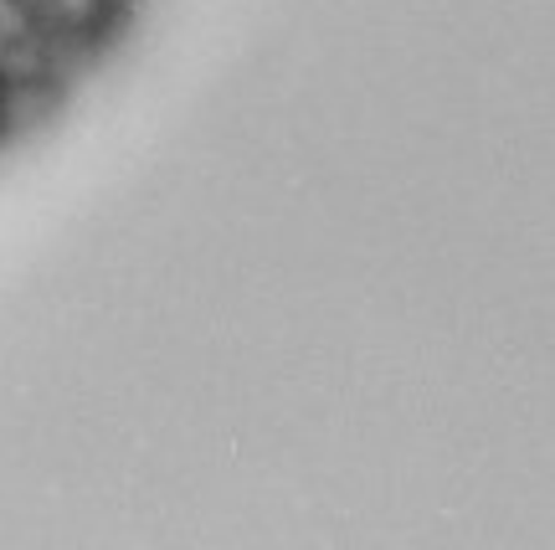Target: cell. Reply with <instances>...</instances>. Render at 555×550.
<instances>
[{"label": "cell", "mask_w": 555, "mask_h": 550, "mask_svg": "<svg viewBox=\"0 0 555 550\" xmlns=\"http://www.w3.org/2000/svg\"><path fill=\"white\" fill-rule=\"evenodd\" d=\"M26 5H31V21L57 41L62 52H67L73 41L103 37L124 11V0H26Z\"/></svg>", "instance_id": "1"}, {"label": "cell", "mask_w": 555, "mask_h": 550, "mask_svg": "<svg viewBox=\"0 0 555 550\" xmlns=\"http://www.w3.org/2000/svg\"><path fill=\"white\" fill-rule=\"evenodd\" d=\"M47 37L37 21H31V5L26 0H0V57H11V52H21L26 41Z\"/></svg>", "instance_id": "2"}, {"label": "cell", "mask_w": 555, "mask_h": 550, "mask_svg": "<svg viewBox=\"0 0 555 550\" xmlns=\"http://www.w3.org/2000/svg\"><path fill=\"white\" fill-rule=\"evenodd\" d=\"M11 114H16V103H11V88H5V73H0V129L11 124Z\"/></svg>", "instance_id": "3"}]
</instances>
